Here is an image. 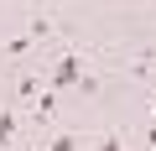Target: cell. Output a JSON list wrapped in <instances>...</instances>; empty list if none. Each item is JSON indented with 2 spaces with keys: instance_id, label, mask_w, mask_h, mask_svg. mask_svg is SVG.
Returning a JSON list of instances; mask_svg holds the SVG:
<instances>
[{
  "instance_id": "6da1fadb",
  "label": "cell",
  "mask_w": 156,
  "mask_h": 151,
  "mask_svg": "<svg viewBox=\"0 0 156 151\" xmlns=\"http://www.w3.org/2000/svg\"><path fill=\"white\" fill-rule=\"evenodd\" d=\"M78 78H83L78 52H62V57H57V68H52V89H68V84H78Z\"/></svg>"
},
{
  "instance_id": "7a4b0ae2",
  "label": "cell",
  "mask_w": 156,
  "mask_h": 151,
  "mask_svg": "<svg viewBox=\"0 0 156 151\" xmlns=\"http://www.w3.org/2000/svg\"><path fill=\"white\" fill-rule=\"evenodd\" d=\"M16 141V110H0V151Z\"/></svg>"
},
{
  "instance_id": "3957f363",
  "label": "cell",
  "mask_w": 156,
  "mask_h": 151,
  "mask_svg": "<svg viewBox=\"0 0 156 151\" xmlns=\"http://www.w3.org/2000/svg\"><path fill=\"white\" fill-rule=\"evenodd\" d=\"M26 37H31V42H47V37H52V21H47V16H37V21L26 26Z\"/></svg>"
},
{
  "instance_id": "277c9868",
  "label": "cell",
  "mask_w": 156,
  "mask_h": 151,
  "mask_svg": "<svg viewBox=\"0 0 156 151\" xmlns=\"http://www.w3.org/2000/svg\"><path fill=\"white\" fill-rule=\"evenodd\" d=\"M31 47H37V42H31V37H26V31H21V37H11V42H5V52H11V57H26V52H31Z\"/></svg>"
},
{
  "instance_id": "5b68a950",
  "label": "cell",
  "mask_w": 156,
  "mask_h": 151,
  "mask_svg": "<svg viewBox=\"0 0 156 151\" xmlns=\"http://www.w3.org/2000/svg\"><path fill=\"white\" fill-rule=\"evenodd\" d=\"M37 94H42L37 78H21V84H16V99H37Z\"/></svg>"
},
{
  "instance_id": "8992f818",
  "label": "cell",
  "mask_w": 156,
  "mask_h": 151,
  "mask_svg": "<svg viewBox=\"0 0 156 151\" xmlns=\"http://www.w3.org/2000/svg\"><path fill=\"white\" fill-rule=\"evenodd\" d=\"M99 151H125V146H120V135H115V130H109V135H104V141H99Z\"/></svg>"
},
{
  "instance_id": "52a82bcc",
  "label": "cell",
  "mask_w": 156,
  "mask_h": 151,
  "mask_svg": "<svg viewBox=\"0 0 156 151\" xmlns=\"http://www.w3.org/2000/svg\"><path fill=\"white\" fill-rule=\"evenodd\" d=\"M146 141H151V146H156V125H151V135H146Z\"/></svg>"
},
{
  "instance_id": "ba28073f",
  "label": "cell",
  "mask_w": 156,
  "mask_h": 151,
  "mask_svg": "<svg viewBox=\"0 0 156 151\" xmlns=\"http://www.w3.org/2000/svg\"><path fill=\"white\" fill-rule=\"evenodd\" d=\"M151 110H156V99H151Z\"/></svg>"
}]
</instances>
